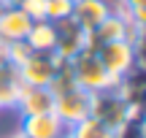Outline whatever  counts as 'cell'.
Returning <instances> with one entry per match:
<instances>
[{"label": "cell", "instance_id": "6da1fadb", "mask_svg": "<svg viewBox=\"0 0 146 138\" xmlns=\"http://www.w3.org/2000/svg\"><path fill=\"white\" fill-rule=\"evenodd\" d=\"M70 70H73V76H76V84L81 87V90L92 92V95L119 87V81L106 70L103 60H100L98 52H92V49H84L81 54H76V57L70 60Z\"/></svg>", "mask_w": 146, "mask_h": 138}, {"label": "cell", "instance_id": "7a4b0ae2", "mask_svg": "<svg viewBox=\"0 0 146 138\" xmlns=\"http://www.w3.org/2000/svg\"><path fill=\"white\" fill-rule=\"evenodd\" d=\"M135 114H143V111H138L116 87L92 95V117L100 119V122H103L106 127H111L114 133L127 122V119H133Z\"/></svg>", "mask_w": 146, "mask_h": 138}, {"label": "cell", "instance_id": "3957f363", "mask_svg": "<svg viewBox=\"0 0 146 138\" xmlns=\"http://www.w3.org/2000/svg\"><path fill=\"white\" fill-rule=\"evenodd\" d=\"M65 60H60L54 52H33L25 62L19 65V76L27 87H52L57 70L62 68Z\"/></svg>", "mask_w": 146, "mask_h": 138}, {"label": "cell", "instance_id": "277c9868", "mask_svg": "<svg viewBox=\"0 0 146 138\" xmlns=\"http://www.w3.org/2000/svg\"><path fill=\"white\" fill-rule=\"evenodd\" d=\"M54 114H57L68 127L84 122L87 117H92V92L81 90V87H73L68 92L54 95Z\"/></svg>", "mask_w": 146, "mask_h": 138}, {"label": "cell", "instance_id": "5b68a950", "mask_svg": "<svg viewBox=\"0 0 146 138\" xmlns=\"http://www.w3.org/2000/svg\"><path fill=\"white\" fill-rule=\"evenodd\" d=\"M98 57L103 60L106 70L114 76L116 81H122L127 73L138 68V54H135V43L130 41H114L98 49Z\"/></svg>", "mask_w": 146, "mask_h": 138}, {"label": "cell", "instance_id": "8992f818", "mask_svg": "<svg viewBox=\"0 0 146 138\" xmlns=\"http://www.w3.org/2000/svg\"><path fill=\"white\" fill-rule=\"evenodd\" d=\"M19 133L27 138H68L70 127L57 117V114H35V117L19 119Z\"/></svg>", "mask_w": 146, "mask_h": 138}, {"label": "cell", "instance_id": "52a82bcc", "mask_svg": "<svg viewBox=\"0 0 146 138\" xmlns=\"http://www.w3.org/2000/svg\"><path fill=\"white\" fill-rule=\"evenodd\" d=\"M87 30H81V27L73 22V16L68 19L57 22V49H54V54H57L60 60H65V62H70L76 54H81L84 49H87Z\"/></svg>", "mask_w": 146, "mask_h": 138}, {"label": "cell", "instance_id": "ba28073f", "mask_svg": "<svg viewBox=\"0 0 146 138\" xmlns=\"http://www.w3.org/2000/svg\"><path fill=\"white\" fill-rule=\"evenodd\" d=\"M114 5L106 3V0H73V22H76L81 30L92 33L114 14Z\"/></svg>", "mask_w": 146, "mask_h": 138}, {"label": "cell", "instance_id": "9c48e42d", "mask_svg": "<svg viewBox=\"0 0 146 138\" xmlns=\"http://www.w3.org/2000/svg\"><path fill=\"white\" fill-rule=\"evenodd\" d=\"M16 111L19 117H35V114H52L54 111V92L49 87H27L22 90L19 100H16Z\"/></svg>", "mask_w": 146, "mask_h": 138}, {"label": "cell", "instance_id": "30bf717a", "mask_svg": "<svg viewBox=\"0 0 146 138\" xmlns=\"http://www.w3.org/2000/svg\"><path fill=\"white\" fill-rule=\"evenodd\" d=\"M30 27H33V19L19 5H5L3 16H0V41H5V43L25 41Z\"/></svg>", "mask_w": 146, "mask_h": 138}, {"label": "cell", "instance_id": "8fae6325", "mask_svg": "<svg viewBox=\"0 0 146 138\" xmlns=\"http://www.w3.org/2000/svg\"><path fill=\"white\" fill-rule=\"evenodd\" d=\"M22 90H25V81L19 76V68L14 62L3 65L0 68V108H14Z\"/></svg>", "mask_w": 146, "mask_h": 138}, {"label": "cell", "instance_id": "7c38bea8", "mask_svg": "<svg viewBox=\"0 0 146 138\" xmlns=\"http://www.w3.org/2000/svg\"><path fill=\"white\" fill-rule=\"evenodd\" d=\"M25 43L33 49V52H54V49H57V25L49 22V19L33 22Z\"/></svg>", "mask_w": 146, "mask_h": 138}, {"label": "cell", "instance_id": "4fadbf2b", "mask_svg": "<svg viewBox=\"0 0 146 138\" xmlns=\"http://www.w3.org/2000/svg\"><path fill=\"white\" fill-rule=\"evenodd\" d=\"M68 138H114V130L106 127L100 119L87 117L84 122H78V125L70 127V135Z\"/></svg>", "mask_w": 146, "mask_h": 138}, {"label": "cell", "instance_id": "5bb4252c", "mask_svg": "<svg viewBox=\"0 0 146 138\" xmlns=\"http://www.w3.org/2000/svg\"><path fill=\"white\" fill-rule=\"evenodd\" d=\"M73 87H78V84H76V76H73V70H70V62H62V68L57 70V76H54L49 90H52L54 95H60V92H68Z\"/></svg>", "mask_w": 146, "mask_h": 138}, {"label": "cell", "instance_id": "9a60e30c", "mask_svg": "<svg viewBox=\"0 0 146 138\" xmlns=\"http://www.w3.org/2000/svg\"><path fill=\"white\" fill-rule=\"evenodd\" d=\"M73 14V0H46V19L49 22H62Z\"/></svg>", "mask_w": 146, "mask_h": 138}, {"label": "cell", "instance_id": "2e32d148", "mask_svg": "<svg viewBox=\"0 0 146 138\" xmlns=\"http://www.w3.org/2000/svg\"><path fill=\"white\" fill-rule=\"evenodd\" d=\"M114 138H146V125H143V114H135L133 119H127L119 130L114 133Z\"/></svg>", "mask_w": 146, "mask_h": 138}, {"label": "cell", "instance_id": "e0dca14e", "mask_svg": "<svg viewBox=\"0 0 146 138\" xmlns=\"http://www.w3.org/2000/svg\"><path fill=\"white\" fill-rule=\"evenodd\" d=\"M16 5H19V8L25 11V14L30 16L33 22L46 19V0H19Z\"/></svg>", "mask_w": 146, "mask_h": 138}, {"label": "cell", "instance_id": "ac0fdd59", "mask_svg": "<svg viewBox=\"0 0 146 138\" xmlns=\"http://www.w3.org/2000/svg\"><path fill=\"white\" fill-rule=\"evenodd\" d=\"M30 54H33V49L27 46L25 41H16V43H8V60H11V62L16 65V68H19V65L25 62V60L30 57Z\"/></svg>", "mask_w": 146, "mask_h": 138}, {"label": "cell", "instance_id": "d6986e66", "mask_svg": "<svg viewBox=\"0 0 146 138\" xmlns=\"http://www.w3.org/2000/svg\"><path fill=\"white\" fill-rule=\"evenodd\" d=\"M127 16L133 19V25H135L141 33H146V5H143L141 11H133V14H127Z\"/></svg>", "mask_w": 146, "mask_h": 138}, {"label": "cell", "instance_id": "ffe728a7", "mask_svg": "<svg viewBox=\"0 0 146 138\" xmlns=\"http://www.w3.org/2000/svg\"><path fill=\"white\" fill-rule=\"evenodd\" d=\"M146 5V0H119V8L125 14H133V11H141Z\"/></svg>", "mask_w": 146, "mask_h": 138}, {"label": "cell", "instance_id": "44dd1931", "mask_svg": "<svg viewBox=\"0 0 146 138\" xmlns=\"http://www.w3.org/2000/svg\"><path fill=\"white\" fill-rule=\"evenodd\" d=\"M11 60H8V43L5 41H0V68H3V65H8Z\"/></svg>", "mask_w": 146, "mask_h": 138}, {"label": "cell", "instance_id": "7402d4cb", "mask_svg": "<svg viewBox=\"0 0 146 138\" xmlns=\"http://www.w3.org/2000/svg\"><path fill=\"white\" fill-rule=\"evenodd\" d=\"M5 5H8V3H5V0H0V16H3V11H5Z\"/></svg>", "mask_w": 146, "mask_h": 138}, {"label": "cell", "instance_id": "603a6c76", "mask_svg": "<svg viewBox=\"0 0 146 138\" xmlns=\"http://www.w3.org/2000/svg\"><path fill=\"white\" fill-rule=\"evenodd\" d=\"M11 138H27V135H22V133H16V135H11Z\"/></svg>", "mask_w": 146, "mask_h": 138}, {"label": "cell", "instance_id": "cb8c5ba5", "mask_svg": "<svg viewBox=\"0 0 146 138\" xmlns=\"http://www.w3.org/2000/svg\"><path fill=\"white\" fill-rule=\"evenodd\" d=\"M143 125H146V111H143Z\"/></svg>", "mask_w": 146, "mask_h": 138}]
</instances>
